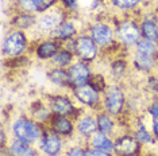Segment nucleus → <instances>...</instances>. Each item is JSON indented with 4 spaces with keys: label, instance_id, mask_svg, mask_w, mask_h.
<instances>
[{
    "label": "nucleus",
    "instance_id": "f257e3e1",
    "mask_svg": "<svg viewBox=\"0 0 158 156\" xmlns=\"http://www.w3.org/2000/svg\"><path fill=\"white\" fill-rule=\"evenodd\" d=\"M14 132L18 139L24 143H33L41 136V131L37 127V124L28 121V120H18L14 124Z\"/></svg>",
    "mask_w": 158,
    "mask_h": 156
},
{
    "label": "nucleus",
    "instance_id": "f03ea898",
    "mask_svg": "<svg viewBox=\"0 0 158 156\" xmlns=\"http://www.w3.org/2000/svg\"><path fill=\"white\" fill-rule=\"evenodd\" d=\"M26 47V38L20 31L12 33L4 42V53L7 55H18Z\"/></svg>",
    "mask_w": 158,
    "mask_h": 156
},
{
    "label": "nucleus",
    "instance_id": "7ed1b4c3",
    "mask_svg": "<svg viewBox=\"0 0 158 156\" xmlns=\"http://www.w3.org/2000/svg\"><path fill=\"white\" fill-rule=\"evenodd\" d=\"M124 97L119 88H111L106 96V108L111 115H118L123 108Z\"/></svg>",
    "mask_w": 158,
    "mask_h": 156
},
{
    "label": "nucleus",
    "instance_id": "20e7f679",
    "mask_svg": "<svg viewBox=\"0 0 158 156\" xmlns=\"http://www.w3.org/2000/svg\"><path fill=\"white\" fill-rule=\"evenodd\" d=\"M76 51L77 54L85 61H91L96 57L98 49H96L95 41L87 37H81L77 39L76 42Z\"/></svg>",
    "mask_w": 158,
    "mask_h": 156
},
{
    "label": "nucleus",
    "instance_id": "39448f33",
    "mask_svg": "<svg viewBox=\"0 0 158 156\" xmlns=\"http://www.w3.org/2000/svg\"><path fill=\"white\" fill-rule=\"evenodd\" d=\"M114 150L116 151L118 155L134 156L138 154V151H139V143L135 139H132V137L124 136V137H120V139L116 141Z\"/></svg>",
    "mask_w": 158,
    "mask_h": 156
},
{
    "label": "nucleus",
    "instance_id": "423d86ee",
    "mask_svg": "<svg viewBox=\"0 0 158 156\" xmlns=\"http://www.w3.org/2000/svg\"><path fill=\"white\" fill-rule=\"evenodd\" d=\"M120 41L126 45H134L138 42L139 39V30L135 24H132L131 22H126L123 24H120L119 31H118Z\"/></svg>",
    "mask_w": 158,
    "mask_h": 156
},
{
    "label": "nucleus",
    "instance_id": "0eeeda50",
    "mask_svg": "<svg viewBox=\"0 0 158 156\" xmlns=\"http://www.w3.org/2000/svg\"><path fill=\"white\" fill-rule=\"evenodd\" d=\"M89 78V69L85 63H76L69 70V81L74 85H84Z\"/></svg>",
    "mask_w": 158,
    "mask_h": 156
},
{
    "label": "nucleus",
    "instance_id": "6e6552de",
    "mask_svg": "<svg viewBox=\"0 0 158 156\" xmlns=\"http://www.w3.org/2000/svg\"><path fill=\"white\" fill-rule=\"evenodd\" d=\"M91 35H92V39L95 41V43L102 45V46L108 45L112 41V31L106 24H95L92 27Z\"/></svg>",
    "mask_w": 158,
    "mask_h": 156
},
{
    "label": "nucleus",
    "instance_id": "1a4fd4ad",
    "mask_svg": "<svg viewBox=\"0 0 158 156\" xmlns=\"http://www.w3.org/2000/svg\"><path fill=\"white\" fill-rule=\"evenodd\" d=\"M76 97L87 105H92L99 100L98 90L91 85H81L76 89Z\"/></svg>",
    "mask_w": 158,
    "mask_h": 156
},
{
    "label": "nucleus",
    "instance_id": "9d476101",
    "mask_svg": "<svg viewBox=\"0 0 158 156\" xmlns=\"http://www.w3.org/2000/svg\"><path fill=\"white\" fill-rule=\"evenodd\" d=\"M42 151L46 152L50 156H54L60 152L61 150V140L58 139V136L54 133H45L44 139L41 143Z\"/></svg>",
    "mask_w": 158,
    "mask_h": 156
},
{
    "label": "nucleus",
    "instance_id": "9b49d317",
    "mask_svg": "<svg viewBox=\"0 0 158 156\" xmlns=\"http://www.w3.org/2000/svg\"><path fill=\"white\" fill-rule=\"evenodd\" d=\"M61 22H62V15L60 12H49L39 18L38 27L41 30H52L61 24Z\"/></svg>",
    "mask_w": 158,
    "mask_h": 156
},
{
    "label": "nucleus",
    "instance_id": "f8f14e48",
    "mask_svg": "<svg viewBox=\"0 0 158 156\" xmlns=\"http://www.w3.org/2000/svg\"><path fill=\"white\" fill-rule=\"evenodd\" d=\"M53 2L54 0H19V4L24 11H45Z\"/></svg>",
    "mask_w": 158,
    "mask_h": 156
},
{
    "label": "nucleus",
    "instance_id": "ddd939ff",
    "mask_svg": "<svg viewBox=\"0 0 158 156\" xmlns=\"http://www.w3.org/2000/svg\"><path fill=\"white\" fill-rule=\"evenodd\" d=\"M52 109L58 115H70L73 112V105L65 97H57L52 101Z\"/></svg>",
    "mask_w": 158,
    "mask_h": 156
},
{
    "label": "nucleus",
    "instance_id": "4468645a",
    "mask_svg": "<svg viewBox=\"0 0 158 156\" xmlns=\"http://www.w3.org/2000/svg\"><path fill=\"white\" fill-rule=\"evenodd\" d=\"M11 154L14 156H34V150L22 140H18L11 145Z\"/></svg>",
    "mask_w": 158,
    "mask_h": 156
},
{
    "label": "nucleus",
    "instance_id": "2eb2a0df",
    "mask_svg": "<svg viewBox=\"0 0 158 156\" xmlns=\"http://www.w3.org/2000/svg\"><path fill=\"white\" fill-rule=\"evenodd\" d=\"M92 143H93V147L96 150H100V151H111L114 148L112 143L108 137L106 136V133H96L92 139Z\"/></svg>",
    "mask_w": 158,
    "mask_h": 156
},
{
    "label": "nucleus",
    "instance_id": "dca6fc26",
    "mask_svg": "<svg viewBox=\"0 0 158 156\" xmlns=\"http://www.w3.org/2000/svg\"><path fill=\"white\" fill-rule=\"evenodd\" d=\"M57 46L56 43H53V42H45V43L39 45L38 50H37V54L39 58H50V57H54L57 54Z\"/></svg>",
    "mask_w": 158,
    "mask_h": 156
},
{
    "label": "nucleus",
    "instance_id": "f3484780",
    "mask_svg": "<svg viewBox=\"0 0 158 156\" xmlns=\"http://www.w3.org/2000/svg\"><path fill=\"white\" fill-rule=\"evenodd\" d=\"M53 128H54V131L57 133H61V135H68V133L72 132L70 123L68 121L64 116H60L54 120V123H53Z\"/></svg>",
    "mask_w": 158,
    "mask_h": 156
},
{
    "label": "nucleus",
    "instance_id": "a211bd4d",
    "mask_svg": "<svg viewBox=\"0 0 158 156\" xmlns=\"http://www.w3.org/2000/svg\"><path fill=\"white\" fill-rule=\"evenodd\" d=\"M98 123L92 119V117H84L80 123H78V131L82 135H91L96 131Z\"/></svg>",
    "mask_w": 158,
    "mask_h": 156
},
{
    "label": "nucleus",
    "instance_id": "6ab92c4d",
    "mask_svg": "<svg viewBox=\"0 0 158 156\" xmlns=\"http://www.w3.org/2000/svg\"><path fill=\"white\" fill-rule=\"evenodd\" d=\"M142 33L146 37V39H149V41H152V42L158 39L157 26L154 22H152V20H146V22L142 24Z\"/></svg>",
    "mask_w": 158,
    "mask_h": 156
},
{
    "label": "nucleus",
    "instance_id": "aec40b11",
    "mask_svg": "<svg viewBox=\"0 0 158 156\" xmlns=\"http://www.w3.org/2000/svg\"><path fill=\"white\" fill-rule=\"evenodd\" d=\"M135 65L142 70H149V69H152L154 65V59H153V57H150V55H145V54L138 53L135 57Z\"/></svg>",
    "mask_w": 158,
    "mask_h": 156
},
{
    "label": "nucleus",
    "instance_id": "412c9836",
    "mask_svg": "<svg viewBox=\"0 0 158 156\" xmlns=\"http://www.w3.org/2000/svg\"><path fill=\"white\" fill-rule=\"evenodd\" d=\"M74 33H76V28H74V26H73V24H70V23H62V24H60V26L57 27V30L54 31L56 37L62 38V39H66V38L72 37Z\"/></svg>",
    "mask_w": 158,
    "mask_h": 156
},
{
    "label": "nucleus",
    "instance_id": "4be33fe9",
    "mask_svg": "<svg viewBox=\"0 0 158 156\" xmlns=\"http://www.w3.org/2000/svg\"><path fill=\"white\" fill-rule=\"evenodd\" d=\"M138 53L153 57L154 54H156V46H154V43L152 41H149V39L139 41V43H138Z\"/></svg>",
    "mask_w": 158,
    "mask_h": 156
},
{
    "label": "nucleus",
    "instance_id": "5701e85b",
    "mask_svg": "<svg viewBox=\"0 0 158 156\" xmlns=\"http://www.w3.org/2000/svg\"><path fill=\"white\" fill-rule=\"evenodd\" d=\"M50 80L57 85H64L69 81V74H66L61 69H57V70H53V72L50 73Z\"/></svg>",
    "mask_w": 158,
    "mask_h": 156
},
{
    "label": "nucleus",
    "instance_id": "b1692460",
    "mask_svg": "<svg viewBox=\"0 0 158 156\" xmlns=\"http://www.w3.org/2000/svg\"><path fill=\"white\" fill-rule=\"evenodd\" d=\"M98 128L102 131L103 133H110L112 131V121L110 117L107 116H100L98 119Z\"/></svg>",
    "mask_w": 158,
    "mask_h": 156
},
{
    "label": "nucleus",
    "instance_id": "393cba45",
    "mask_svg": "<svg viewBox=\"0 0 158 156\" xmlns=\"http://www.w3.org/2000/svg\"><path fill=\"white\" fill-rule=\"evenodd\" d=\"M70 59H72V57H70L69 53H66V51H60L54 55V62L58 63L61 66L68 65V63L70 62Z\"/></svg>",
    "mask_w": 158,
    "mask_h": 156
},
{
    "label": "nucleus",
    "instance_id": "a878e982",
    "mask_svg": "<svg viewBox=\"0 0 158 156\" xmlns=\"http://www.w3.org/2000/svg\"><path fill=\"white\" fill-rule=\"evenodd\" d=\"M114 4L120 7V8H132L139 3V0H112Z\"/></svg>",
    "mask_w": 158,
    "mask_h": 156
},
{
    "label": "nucleus",
    "instance_id": "bb28decb",
    "mask_svg": "<svg viewBox=\"0 0 158 156\" xmlns=\"http://www.w3.org/2000/svg\"><path fill=\"white\" fill-rule=\"evenodd\" d=\"M136 139L139 141H142V143H153L152 136H150L149 132H147L143 127H141V129H139L138 133H136Z\"/></svg>",
    "mask_w": 158,
    "mask_h": 156
},
{
    "label": "nucleus",
    "instance_id": "cd10ccee",
    "mask_svg": "<svg viewBox=\"0 0 158 156\" xmlns=\"http://www.w3.org/2000/svg\"><path fill=\"white\" fill-rule=\"evenodd\" d=\"M31 23H33V18H30L27 15H23L16 19V26H19V27H28Z\"/></svg>",
    "mask_w": 158,
    "mask_h": 156
},
{
    "label": "nucleus",
    "instance_id": "c85d7f7f",
    "mask_svg": "<svg viewBox=\"0 0 158 156\" xmlns=\"http://www.w3.org/2000/svg\"><path fill=\"white\" fill-rule=\"evenodd\" d=\"M93 85H96V88L95 89H103L104 88V80L100 76H98V77H95V80L92 81V85L91 86H93Z\"/></svg>",
    "mask_w": 158,
    "mask_h": 156
},
{
    "label": "nucleus",
    "instance_id": "c756f323",
    "mask_svg": "<svg viewBox=\"0 0 158 156\" xmlns=\"http://www.w3.org/2000/svg\"><path fill=\"white\" fill-rule=\"evenodd\" d=\"M85 156H111L110 154H107L106 151H88Z\"/></svg>",
    "mask_w": 158,
    "mask_h": 156
},
{
    "label": "nucleus",
    "instance_id": "7c9ffc66",
    "mask_svg": "<svg viewBox=\"0 0 158 156\" xmlns=\"http://www.w3.org/2000/svg\"><path fill=\"white\" fill-rule=\"evenodd\" d=\"M68 156H85V154L82 150H80V148H73V150L69 151Z\"/></svg>",
    "mask_w": 158,
    "mask_h": 156
},
{
    "label": "nucleus",
    "instance_id": "2f4dec72",
    "mask_svg": "<svg viewBox=\"0 0 158 156\" xmlns=\"http://www.w3.org/2000/svg\"><path fill=\"white\" fill-rule=\"evenodd\" d=\"M150 113H152L153 117L158 121V104L152 105V108H150Z\"/></svg>",
    "mask_w": 158,
    "mask_h": 156
},
{
    "label": "nucleus",
    "instance_id": "473e14b6",
    "mask_svg": "<svg viewBox=\"0 0 158 156\" xmlns=\"http://www.w3.org/2000/svg\"><path fill=\"white\" fill-rule=\"evenodd\" d=\"M68 7H76V0H62Z\"/></svg>",
    "mask_w": 158,
    "mask_h": 156
},
{
    "label": "nucleus",
    "instance_id": "72a5a7b5",
    "mask_svg": "<svg viewBox=\"0 0 158 156\" xmlns=\"http://www.w3.org/2000/svg\"><path fill=\"white\" fill-rule=\"evenodd\" d=\"M154 131H156V133L158 136V121H154Z\"/></svg>",
    "mask_w": 158,
    "mask_h": 156
},
{
    "label": "nucleus",
    "instance_id": "f704fd0d",
    "mask_svg": "<svg viewBox=\"0 0 158 156\" xmlns=\"http://www.w3.org/2000/svg\"><path fill=\"white\" fill-rule=\"evenodd\" d=\"M157 41H158V39H157Z\"/></svg>",
    "mask_w": 158,
    "mask_h": 156
}]
</instances>
